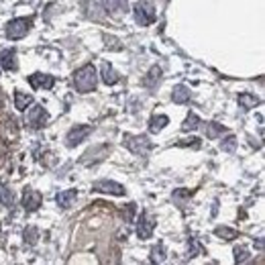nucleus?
<instances>
[{
	"label": "nucleus",
	"mask_w": 265,
	"mask_h": 265,
	"mask_svg": "<svg viewBox=\"0 0 265 265\" xmlns=\"http://www.w3.org/2000/svg\"><path fill=\"white\" fill-rule=\"evenodd\" d=\"M96 84H98V72L92 63H86L82 65L80 70H76L74 74V88L82 94H88L92 90H96Z\"/></svg>",
	"instance_id": "nucleus-1"
},
{
	"label": "nucleus",
	"mask_w": 265,
	"mask_h": 265,
	"mask_svg": "<svg viewBox=\"0 0 265 265\" xmlns=\"http://www.w3.org/2000/svg\"><path fill=\"white\" fill-rule=\"evenodd\" d=\"M123 143H125V147L135 153V155H139V157H143V155H147L149 151H151V141L145 137V135H125L123 137Z\"/></svg>",
	"instance_id": "nucleus-2"
},
{
	"label": "nucleus",
	"mask_w": 265,
	"mask_h": 265,
	"mask_svg": "<svg viewBox=\"0 0 265 265\" xmlns=\"http://www.w3.org/2000/svg\"><path fill=\"white\" fill-rule=\"evenodd\" d=\"M31 25H33L31 18H14V20H10V23L6 25V37L12 39V41L23 39V37L31 31Z\"/></svg>",
	"instance_id": "nucleus-3"
},
{
	"label": "nucleus",
	"mask_w": 265,
	"mask_h": 265,
	"mask_svg": "<svg viewBox=\"0 0 265 265\" xmlns=\"http://www.w3.org/2000/svg\"><path fill=\"white\" fill-rule=\"evenodd\" d=\"M155 8H153V4L149 2V0H141L137 6H135V20L141 25V27H147V25H151L153 20H155Z\"/></svg>",
	"instance_id": "nucleus-4"
},
{
	"label": "nucleus",
	"mask_w": 265,
	"mask_h": 265,
	"mask_svg": "<svg viewBox=\"0 0 265 265\" xmlns=\"http://www.w3.org/2000/svg\"><path fill=\"white\" fill-rule=\"evenodd\" d=\"M92 132V127L90 125H76L74 129H70L68 135H65V145L68 147H78L80 143H84Z\"/></svg>",
	"instance_id": "nucleus-5"
},
{
	"label": "nucleus",
	"mask_w": 265,
	"mask_h": 265,
	"mask_svg": "<svg viewBox=\"0 0 265 265\" xmlns=\"http://www.w3.org/2000/svg\"><path fill=\"white\" fill-rule=\"evenodd\" d=\"M92 190H94V192H100V194H111V196H125V192H127L123 184L113 182V180L94 182V184H92Z\"/></svg>",
	"instance_id": "nucleus-6"
},
{
	"label": "nucleus",
	"mask_w": 265,
	"mask_h": 265,
	"mask_svg": "<svg viewBox=\"0 0 265 265\" xmlns=\"http://www.w3.org/2000/svg\"><path fill=\"white\" fill-rule=\"evenodd\" d=\"M27 121L33 129H39L47 123V111L41 106V104H33L29 111H27Z\"/></svg>",
	"instance_id": "nucleus-7"
},
{
	"label": "nucleus",
	"mask_w": 265,
	"mask_h": 265,
	"mask_svg": "<svg viewBox=\"0 0 265 265\" xmlns=\"http://www.w3.org/2000/svg\"><path fill=\"white\" fill-rule=\"evenodd\" d=\"M153 229H155V220H153L147 212H141L139 225H137V235H139V239H151Z\"/></svg>",
	"instance_id": "nucleus-8"
},
{
	"label": "nucleus",
	"mask_w": 265,
	"mask_h": 265,
	"mask_svg": "<svg viewBox=\"0 0 265 265\" xmlns=\"http://www.w3.org/2000/svg\"><path fill=\"white\" fill-rule=\"evenodd\" d=\"M102 2H104L106 12L111 16H115V18H121V16H125L129 12V2L127 0H102Z\"/></svg>",
	"instance_id": "nucleus-9"
},
{
	"label": "nucleus",
	"mask_w": 265,
	"mask_h": 265,
	"mask_svg": "<svg viewBox=\"0 0 265 265\" xmlns=\"http://www.w3.org/2000/svg\"><path fill=\"white\" fill-rule=\"evenodd\" d=\"M29 82H31L33 88H45V90H49V88H53L55 78L49 76V74H33V76H29Z\"/></svg>",
	"instance_id": "nucleus-10"
},
{
	"label": "nucleus",
	"mask_w": 265,
	"mask_h": 265,
	"mask_svg": "<svg viewBox=\"0 0 265 265\" xmlns=\"http://www.w3.org/2000/svg\"><path fill=\"white\" fill-rule=\"evenodd\" d=\"M23 204H25V210L33 212L41 206V194L37 190H27L25 192V198H23Z\"/></svg>",
	"instance_id": "nucleus-11"
},
{
	"label": "nucleus",
	"mask_w": 265,
	"mask_h": 265,
	"mask_svg": "<svg viewBox=\"0 0 265 265\" xmlns=\"http://www.w3.org/2000/svg\"><path fill=\"white\" fill-rule=\"evenodd\" d=\"M76 198H78V192L76 190H63V192H59L57 196H55V202H57V206L59 208H70L74 202H76Z\"/></svg>",
	"instance_id": "nucleus-12"
},
{
	"label": "nucleus",
	"mask_w": 265,
	"mask_h": 265,
	"mask_svg": "<svg viewBox=\"0 0 265 265\" xmlns=\"http://www.w3.org/2000/svg\"><path fill=\"white\" fill-rule=\"evenodd\" d=\"M0 65L6 70V72H16L18 68V61H16V53L10 49V51H2L0 55Z\"/></svg>",
	"instance_id": "nucleus-13"
},
{
	"label": "nucleus",
	"mask_w": 265,
	"mask_h": 265,
	"mask_svg": "<svg viewBox=\"0 0 265 265\" xmlns=\"http://www.w3.org/2000/svg\"><path fill=\"white\" fill-rule=\"evenodd\" d=\"M171 100H173L175 104H184V102H188V100H190V88H188V86H184V84L173 86V90H171Z\"/></svg>",
	"instance_id": "nucleus-14"
},
{
	"label": "nucleus",
	"mask_w": 265,
	"mask_h": 265,
	"mask_svg": "<svg viewBox=\"0 0 265 265\" xmlns=\"http://www.w3.org/2000/svg\"><path fill=\"white\" fill-rule=\"evenodd\" d=\"M102 82H104L106 86H115V84L119 82V74L113 70L111 63H102Z\"/></svg>",
	"instance_id": "nucleus-15"
},
{
	"label": "nucleus",
	"mask_w": 265,
	"mask_h": 265,
	"mask_svg": "<svg viewBox=\"0 0 265 265\" xmlns=\"http://www.w3.org/2000/svg\"><path fill=\"white\" fill-rule=\"evenodd\" d=\"M29 104H33V96L16 90V92H14V108L23 113V111H27V106H29Z\"/></svg>",
	"instance_id": "nucleus-16"
},
{
	"label": "nucleus",
	"mask_w": 265,
	"mask_h": 265,
	"mask_svg": "<svg viewBox=\"0 0 265 265\" xmlns=\"http://www.w3.org/2000/svg\"><path fill=\"white\" fill-rule=\"evenodd\" d=\"M169 123V119L165 115H157V117H151L149 121V131L151 132H161L165 129V125Z\"/></svg>",
	"instance_id": "nucleus-17"
},
{
	"label": "nucleus",
	"mask_w": 265,
	"mask_h": 265,
	"mask_svg": "<svg viewBox=\"0 0 265 265\" xmlns=\"http://www.w3.org/2000/svg\"><path fill=\"white\" fill-rule=\"evenodd\" d=\"M239 104L249 111V108H255L259 104V98L253 96V94H249V92H243V94H239Z\"/></svg>",
	"instance_id": "nucleus-18"
},
{
	"label": "nucleus",
	"mask_w": 265,
	"mask_h": 265,
	"mask_svg": "<svg viewBox=\"0 0 265 265\" xmlns=\"http://www.w3.org/2000/svg\"><path fill=\"white\" fill-rule=\"evenodd\" d=\"M227 131L223 125H218V123H206V127H204V135L208 137V139H216V137H220L223 132Z\"/></svg>",
	"instance_id": "nucleus-19"
},
{
	"label": "nucleus",
	"mask_w": 265,
	"mask_h": 265,
	"mask_svg": "<svg viewBox=\"0 0 265 265\" xmlns=\"http://www.w3.org/2000/svg\"><path fill=\"white\" fill-rule=\"evenodd\" d=\"M214 235L225 239V241H235L237 239V231L235 229H229V227H216L214 229Z\"/></svg>",
	"instance_id": "nucleus-20"
},
{
	"label": "nucleus",
	"mask_w": 265,
	"mask_h": 265,
	"mask_svg": "<svg viewBox=\"0 0 265 265\" xmlns=\"http://www.w3.org/2000/svg\"><path fill=\"white\" fill-rule=\"evenodd\" d=\"M198 127H200V119H198V115L190 113V115L186 117V121H184L182 129H184V131H196Z\"/></svg>",
	"instance_id": "nucleus-21"
},
{
	"label": "nucleus",
	"mask_w": 265,
	"mask_h": 265,
	"mask_svg": "<svg viewBox=\"0 0 265 265\" xmlns=\"http://www.w3.org/2000/svg\"><path fill=\"white\" fill-rule=\"evenodd\" d=\"M0 202H2V206H6V208H10V206L14 204V194H12L8 188H4V186H0Z\"/></svg>",
	"instance_id": "nucleus-22"
},
{
	"label": "nucleus",
	"mask_w": 265,
	"mask_h": 265,
	"mask_svg": "<svg viewBox=\"0 0 265 265\" xmlns=\"http://www.w3.org/2000/svg\"><path fill=\"white\" fill-rule=\"evenodd\" d=\"M155 80H157V82L161 80V68H157V65H155V68H151V72H149V76H147L145 84H147V86H153V82H155Z\"/></svg>",
	"instance_id": "nucleus-23"
},
{
	"label": "nucleus",
	"mask_w": 265,
	"mask_h": 265,
	"mask_svg": "<svg viewBox=\"0 0 265 265\" xmlns=\"http://www.w3.org/2000/svg\"><path fill=\"white\" fill-rule=\"evenodd\" d=\"M249 259V251L245 247H235V261L237 263H245Z\"/></svg>",
	"instance_id": "nucleus-24"
},
{
	"label": "nucleus",
	"mask_w": 265,
	"mask_h": 265,
	"mask_svg": "<svg viewBox=\"0 0 265 265\" xmlns=\"http://www.w3.org/2000/svg\"><path fill=\"white\" fill-rule=\"evenodd\" d=\"M235 147H237V139H235L233 135H229V137L220 143V149H223V151H235Z\"/></svg>",
	"instance_id": "nucleus-25"
},
{
	"label": "nucleus",
	"mask_w": 265,
	"mask_h": 265,
	"mask_svg": "<svg viewBox=\"0 0 265 265\" xmlns=\"http://www.w3.org/2000/svg\"><path fill=\"white\" fill-rule=\"evenodd\" d=\"M163 259H165V255H163V245L159 243V247H153V249H151V261L161 263Z\"/></svg>",
	"instance_id": "nucleus-26"
},
{
	"label": "nucleus",
	"mask_w": 265,
	"mask_h": 265,
	"mask_svg": "<svg viewBox=\"0 0 265 265\" xmlns=\"http://www.w3.org/2000/svg\"><path fill=\"white\" fill-rule=\"evenodd\" d=\"M35 235H37V231L31 229V231H29V241H31V243H35Z\"/></svg>",
	"instance_id": "nucleus-27"
},
{
	"label": "nucleus",
	"mask_w": 265,
	"mask_h": 265,
	"mask_svg": "<svg viewBox=\"0 0 265 265\" xmlns=\"http://www.w3.org/2000/svg\"><path fill=\"white\" fill-rule=\"evenodd\" d=\"M257 249H259V251L263 249V239H259V241H257Z\"/></svg>",
	"instance_id": "nucleus-28"
}]
</instances>
